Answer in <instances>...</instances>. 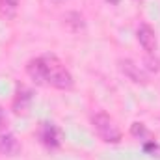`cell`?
Here are the masks:
<instances>
[{"instance_id":"1","label":"cell","mask_w":160,"mask_h":160,"mask_svg":"<svg viewBox=\"0 0 160 160\" xmlns=\"http://www.w3.org/2000/svg\"><path fill=\"white\" fill-rule=\"evenodd\" d=\"M26 73L38 86H52L56 89H71L75 86L73 75L63 65V62L54 54H45L32 58L26 63Z\"/></svg>"},{"instance_id":"2","label":"cell","mask_w":160,"mask_h":160,"mask_svg":"<svg viewBox=\"0 0 160 160\" xmlns=\"http://www.w3.org/2000/svg\"><path fill=\"white\" fill-rule=\"evenodd\" d=\"M91 125L97 132V136L106 142V143H119L121 142V130L108 114L104 112H95L91 116Z\"/></svg>"},{"instance_id":"3","label":"cell","mask_w":160,"mask_h":160,"mask_svg":"<svg viewBox=\"0 0 160 160\" xmlns=\"http://www.w3.org/2000/svg\"><path fill=\"white\" fill-rule=\"evenodd\" d=\"M136 38H138L140 47H142L147 54H155V50H157V34H155V30H153L147 22H142V24L138 26Z\"/></svg>"},{"instance_id":"4","label":"cell","mask_w":160,"mask_h":160,"mask_svg":"<svg viewBox=\"0 0 160 160\" xmlns=\"http://www.w3.org/2000/svg\"><path fill=\"white\" fill-rule=\"evenodd\" d=\"M119 69H121V73L128 80H132L134 84H147V75L132 60H119Z\"/></svg>"},{"instance_id":"5","label":"cell","mask_w":160,"mask_h":160,"mask_svg":"<svg viewBox=\"0 0 160 160\" xmlns=\"http://www.w3.org/2000/svg\"><path fill=\"white\" fill-rule=\"evenodd\" d=\"M39 138L48 149H56L62 143V132H60V128L54 123H43Z\"/></svg>"},{"instance_id":"6","label":"cell","mask_w":160,"mask_h":160,"mask_svg":"<svg viewBox=\"0 0 160 160\" xmlns=\"http://www.w3.org/2000/svg\"><path fill=\"white\" fill-rule=\"evenodd\" d=\"M32 99H34L32 89H28L24 86H19L17 93H15V99H13V112L15 114H26L30 110Z\"/></svg>"},{"instance_id":"7","label":"cell","mask_w":160,"mask_h":160,"mask_svg":"<svg viewBox=\"0 0 160 160\" xmlns=\"http://www.w3.org/2000/svg\"><path fill=\"white\" fill-rule=\"evenodd\" d=\"M21 151V143L11 132H0V155L15 157Z\"/></svg>"},{"instance_id":"8","label":"cell","mask_w":160,"mask_h":160,"mask_svg":"<svg viewBox=\"0 0 160 160\" xmlns=\"http://www.w3.org/2000/svg\"><path fill=\"white\" fill-rule=\"evenodd\" d=\"M63 22L65 26H69L71 32H84L86 30V21L84 17L80 15L78 11H69L63 15Z\"/></svg>"},{"instance_id":"9","label":"cell","mask_w":160,"mask_h":160,"mask_svg":"<svg viewBox=\"0 0 160 160\" xmlns=\"http://www.w3.org/2000/svg\"><path fill=\"white\" fill-rule=\"evenodd\" d=\"M19 2L21 0H0V19H4V21L15 19L17 9H19Z\"/></svg>"},{"instance_id":"10","label":"cell","mask_w":160,"mask_h":160,"mask_svg":"<svg viewBox=\"0 0 160 160\" xmlns=\"http://www.w3.org/2000/svg\"><path fill=\"white\" fill-rule=\"evenodd\" d=\"M130 134L134 136V138H138V140H147L149 138V130L145 128V125L143 123H132V127H130Z\"/></svg>"},{"instance_id":"11","label":"cell","mask_w":160,"mask_h":160,"mask_svg":"<svg viewBox=\"0 0 160 160\" xmlns=\"http://www.w3.org/2000/svg\"><path fill=\"white\" fill-rule=\"evenodd\" d=\"M143 151H145L149 157H153V158H160V145L155 140L145 142V143H143Z\"/></svg>"},{"instance_id":"12","label":"cell","mask_w":160,"mask_h":160,"mask_svg":"<svg viewBox=\"0 0 160 160\" xmlns=\"http://www.w3.org/2000/svg\"><path fill=\"white\" fill-rule=\"evenodd\" d=\"M145 69H149L151 73H158V71H160L158 58H153V54H149V56L145 58Z\"/></svg>"},{"instance_id":"13","label":"cell","mask_w":160,"mask_h":160,"mask_svg":"<svg viewBox=\"0 0 160 160\" xmlns=\"http://www.w3.org/2000/svg\"><path fill=\"white\" fill-rule=\"evenodd\" d=\"M2 127H6V114H4V110L0 108V128Z\"/></svg>"},{"instance_id":"14","label":"cell","mask_w":160,"mask_h":160,"mask_svg":"<svg viewBox=\"0 0 160 160\" xmlns=\"http://www.w3.org/2000/svg\"><path fill=\"white\" fill-rule=\"evenodd\" d=\"M50 2H52V4H56V6H58V4H63V2H65V0H50Z\"/></svg>"},{"instance_id":"15","label":"cell","mask_w":160,"mask_h":160,"mask_svg":"<svg viewBox=\"0 0 160 160\" xmlns=\"http://www.w3.org/2000/svg\"><path fill=\"white\" fill-rule=\"evenodd\" d=\"M108 2H110V4H118L119 0H108Z\"/></svg>"}]
</instances>
